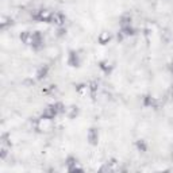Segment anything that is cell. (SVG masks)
<instances>
[{
    "mask_svg": "<svg viewBox=\"0 0 173 173\" xmlns=\"http://www.w3.org/2000/svg\"><path fill=\"white\" fill-rule=\"evenodd\" d=\"M57 108H55V106H47L46 108H45L43 111V115L42 116H45V118H49V119H53L55 115H57Z\"/></svg>",
    "mask_w": 173,
    "mask_h": 173,
    "instance_id": "obj_1",
    "label": "cell"
},
{
    "mask_svg": "<svg viewBox=\"0 0 173 173\" xmlns=\"http://www.w3.org/2000/svg\"><path fill=\"white\" fill-rule=\"evenodd\" d=\"M97 138H99V134H97V130L96 129H91L88 131V139L92 145H96L97 143Z\"/></svg>",
    "mask_w": 173,
    "mask_h": 173,
    "instance_id": "obj_4",
    "label": "cell"
},
{
    "mask_svg": "<svg viewBox=\"0 0 173 173\" xmlns=\"http://www.w3.org/2000/svg\"><path fill=\"white\" fill-rule=\"evenodd\" d=\"M110 39H111V34L110 32H107V31H103L102 34L99 35V43H102V45L108 43Z\"/></svg>",
    "mask_w": 173,
    "mask_h": 173,
    "instance_id": "obj_6",
    "label": "cell"
},
{
    "mask_svg": "<svg viewBox=\"0 0 173 173\" xmlns=\"http://www.w3.org/2000/svg\"><path fill=\"white\" fill-rule=\"evenodd\" d=\"M172 72H173V66H172Z\"/></svg>",
    "mask_w": 173,
    "mask_h": 173,
    "instance_id": "obj_10",
    "label": "cell"
},
{
    "mask_svg": "<svg viewBox=\"0 0 173 173\" xmlns=\"http://www.w3.org/2000/svg\"><path fill=\"white\" fill-rule=\"evenodd\" d=\"M47 74V66H42L39 70H38V79H43V77H46Z\"/></svg>",
    "mask_w": 173,
    "mask_h": 173,
    "instance_id": "obj_7",
    "label": "cell"
},
{
    "mask_svg": "<svg viewBox=\"0 0 173 173\" xmlns=\"http://www.w3.org/2000/svg\"><path fill=\"white\" fill-rule=\"evenodd\" d=\"M80 61H79V54L76 51H70V55H69V65L72 66H79Z\"/></svg>",
    "mask_w": 173,
    "mask_h": 173,
    "instance_id": "obj_5",
    "label": "cell"
},
{
    "mask_svg": "<svg viewBox=\"0 0 173 173\" xmlns=\"http://www.w3.org/2000/svg\"><path fill=\"white\" fill-rule=\"evenodd\" d=\"M89 85H91L89 88H91V91H92V95L95 96V93H96V89H97V83H96V81H92Z\"/></svg>",
    "mask_w": 173,
    "mask_h": 173,
    "instance_id": "obj_8",
    "label": "cell"
},
{
    "mask_svg": "<svg viewBox=\"0 0 173 173\" xmlns=\"http://www.w3.org/2000/svg\"><path fill=\"white\" fill-rule=\"evenodd\" d=\"M64 21H65L64 15H62V14H60V12H55V14H53V15H51V18H50V22H53V23L58 24V26L62 24V23H64Z\"/></svg>",
    "mask_w": 173,
    "mask_h": 173,
    "instance_id": "obj_3",
    "label": "cell"
},
{
    "mask_svg": "<svg viewBox=\"0 0 173 173\" xmlns=\"http://www.w3.org/2000/svg\"><path fill=\"white\" fill-rule=\"evenodd\" d=\"M137 146H138L139 150H142V152H146V145H145V142H143V141H138V142H137Z\"/></svg>",
    "mask_w": 173,
    "mask_h": 173,
    "instance_id": "obj_9",
    "label": "cell"
},
{
    "mask_svg": "<svg viewBox=\"0 0 173 173\" xmlns=\"http://www.w3.org/2000/svg\"><path fill=\"white\" fill-rule=\"evenodd\" d=\"M51 15H53V14H51L50 11H47V9H41V11H39V14H38V15H35L34 18H35V19H39V21L50 22Z\"/></svg>",
    "mask_w": 173,
    "mask_h": 173,
    "instance_id": "obj_2",
    "label": "cell"
}]
</instances>
